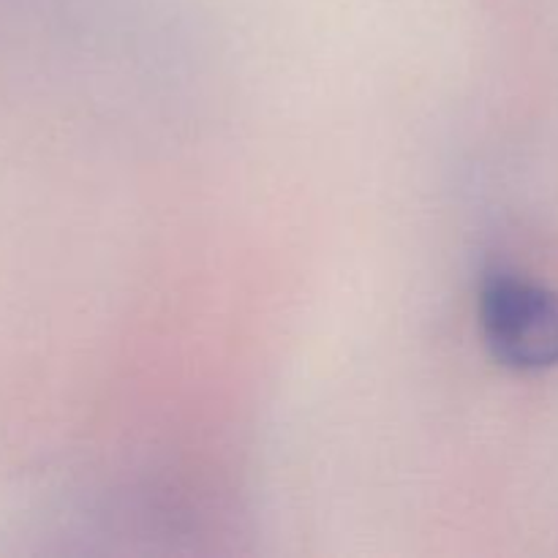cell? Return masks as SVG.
Here are the masks:
<instances>
[{
	"instance_id": "cell-1",
	"label": "cell",
	"mask_w": 558,
	"mask_h": 558,
	"mask_svg": "<svg viewBox=\"0 0 558 558\" xmlns=\"http://www.w3.org/2000/svg\"><path fill=\"white\" fill-rule=\"evenodd\" d=\"M485 343L512 371H548L558 365V294L537 281L496 276L480 298Z\"/></svg>"
}]
</instances>
